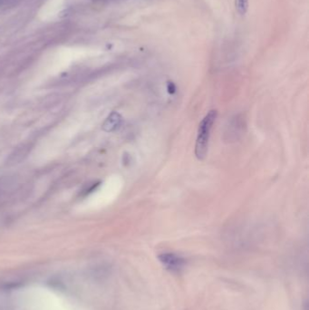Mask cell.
I'll return each mask as SVG.
<instances>
[{
	"mask_svg": "<svg viewBox=\"0 0 309 310\" xmlns=\"http://www.w3.org/2000/svg\"><path fill=\"white\" fill-rule=\"evenodd\" d=\"M168 89L170 93H174L176 88H175L174 85L172 83H169Z\"/></svg>",
	"mask_w": 309,
	"mask_h": 310,
	"instance_id": "obj_4",
	"label": "cell"
},
{
	"mask_svg": "<svg viewBox=\"0 0 309 310\" xmlns=\"http://www.w3.org/2000/svg\"><path fill=\"white\" fill-rule=\"evenodd\" d=\"M236 8L240 15H245L249 8V0H236Z\"/></svg>",
	"mask_w": 309,
	"mask_h": 310,
	"instance_id": "obj_3",
	"label": "cell"
},
{
	"mask_svg": "<svg viewBox=\"0 0 309 310\" xmlns=\"http://www.w3.org/2000/svg\"><path fill=\"white\" fill-rule=\"evenodd\" d=\"M158 258H159V261L161 263V265L166 270L172 273L181 272L182 270H184L187 264L186 259L183 257L173 252L161 253L158 256Z\"/></svg>",
	"mask_w": 309,
	"mask_h": 310,
	"instance_id": "obj_2",
	"label": "cell"
},
{
	"mask_svg": "<svg viewBox=\"0 0 309 310\" xmlns=\"http://www.w3.org/2000/svg\"><path fill=\"white\" fill-rule=\"evenodd\" d=\"M217 118V112L212 110L208 112L202 121H201L195 145V155L199 160H203L208 153V140L210 136L211 129Z\"/></svg>",
	"mask_w": 309,
	"mask_h": 310,
	"instance_id": "obj_1",
	"label": "cell"
}]
</instances>
